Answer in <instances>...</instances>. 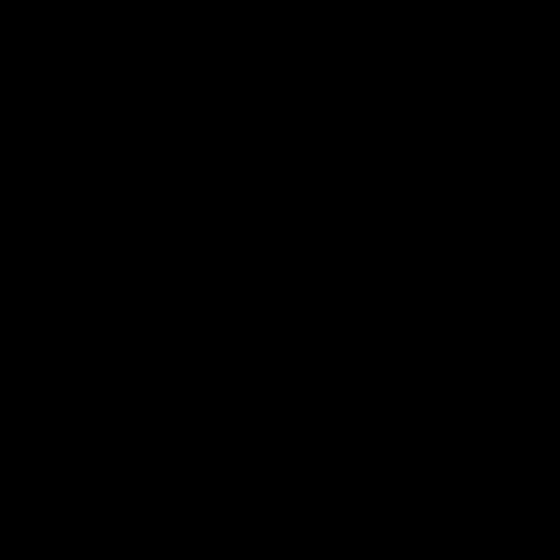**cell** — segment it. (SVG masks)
Listing matches in <instances>:
<instances>
[]
</instances>
